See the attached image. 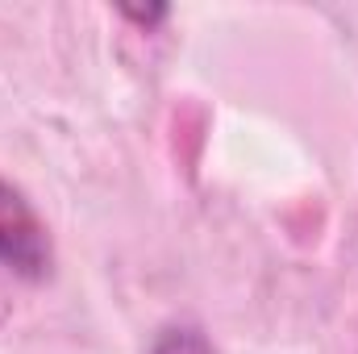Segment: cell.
<instances>
[{
	"mask_svg": "<svg viewBox=\"0 0 358 354\" xmlns=\"http://www.w3.org/2000/svg\"><path fill=\"white\" fill-rule=\"evenodd\" d=\"M121 17H129V21H138V25H155V21L167 17V8H163V4H155V8H121Z\"/></svg>",
	"mask_w": 358,
	"mask_h": 354,
	"instance_id": "3",
	"label": "cell"
},
{
	"mask_svg": "<svg viewBox=\"0 0 358 354\" xmlns=\"http://www.w3.org/2000/svg\"><path fill=\"white\" fill-rule=\"evenodd\" d=\"M150 354H213V346L204 342V334H200V330L179 325V330H163V334L155 338Z\"/></svg>",
	"mask_w": 358,
	"mask_h": 354,
	"instance_id": "2",
	"label": "cell"
},
{
	"mask_svg": "<svg viewBox=\"0 0 358 354\" xmlns=\"http://www.w3.org/2000/svg\"><path fill=\"white\" fill-rule=\"evenodd\" d=\"M4 313H8V304H4V296H0V321H4Z\"/></svg>",
	"mask_w": 358,
	"mask_h": 354,
	"instance_id": "4",
	"label": "cell"
},
{
	"mask_svg": "<svg viewBox=\"0 0 358 354\" xmlns=\"http://www.w3.org/2000/svg\"><path fill=\"white\" fill-rule=\"evenodd\" d=\"M0 267L25 275V279H42L50 271V234L38 221L34 204L0 179Z\"/></svg>",
	"mask_w": 358,
	"mask_h": 354,
	"instance_id": "1",
	"label": "cell"
}]
</instances>
